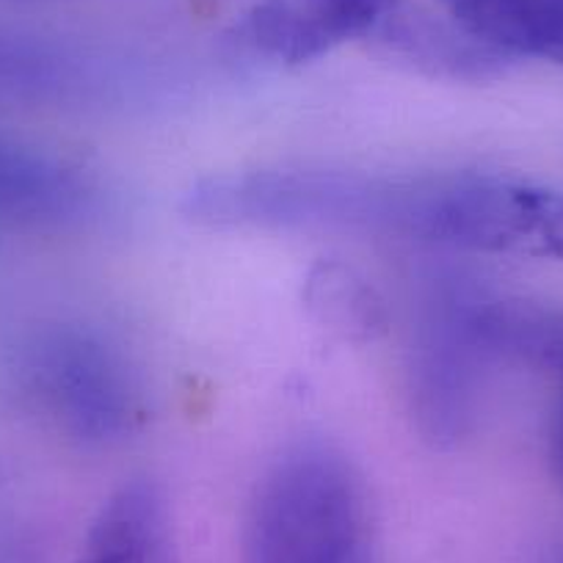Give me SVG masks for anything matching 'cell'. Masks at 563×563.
Listing matches in <instances>:
<instances>
[{
  "instance_id": "obj_10",
  "label": "cell",
  "mask_w": 563,
  "mask_h": 563,
  "mask_svg": "<svg viewBox=\"0 0 563 563\" xmlns=\"http://www.w3.org/2000/svg\"><path fill=\"white\" fill-rule=\"evenodd\" d=\"M467 34L503 58L563 67V0H442Z\"/></svg>"
},
{
  "instance_id": "obj_6",
  "label": "cell",
  "mask_w": 563,
  "mask_h": 563,
  "mask_svg": "<svg viewBox=\"0 0 563 563\" xmlns=\"http://www.w3.org/2000/svg\"><path fill=\"white\" fill-rule=\"evenodd\" d=\"M398 0H260L232 25L230 45L252 62L301 67L373 40Z\"/></svg>"
},
{
  "instance_id": "obj_3",
  "label": "cell",
  "mask_w": 563,
  "mask_h": 563,
  "mask_svg": "<svg viewBox=\"0 0 563 563\" xmlns=\"http://www.w3.org/2000/svg\"><path fill=\"white\" fill-rule=\"evenodd\" d=\"M406 241L563 260V191L492 175L417 177Z\"/></svg>"
},
{
  "instance_id": "obj_9",
  "label": "cell",
  "mask_w": 563,
  "mask_h": 563,
  "mask_svg": "<svg viewBox=\"0 0 563 563\" xmlns=\"http://www.w3.org/2000/svg\"><path fill=\"white\" fill-rule=\"evenodd\" d=\"M95 86L91 64L75 51L0 25V102L67 106L86 100Z\"/></svg>"
},
{
  "instance_id": "obj_4",
  "label": "cell",
  "mask_w": 563,
  "mask_h": 563,
  "mask_svg": "<svg viewBox=\"0 0 563 563\" xmlns=\"http://www.w3.org/2000/svg\"><path fill=\"white\" fill-rule=\"evenodd\" d=\"M23 378L36 406L86 445L124 440L144 415L133 365L91 329L56 327L36 334L23 356Z\"/></svg>"
},
{
  "instance_id": "obj_7",
  "label": "cell",
  "mask_w": 563,
  "mask_h": 563,
  "mask_svg": "<svg viewBox=\"0 0 563 563\" xmlns=\"http://www.w3.org/2000/svg\"><path fill=\"white\" fill-rule=\"evenodd\" d=\"M100 180L58 155L0 133V232H62L100 219Z\"/></svg>"
},
{
  "instance_id": "obj_1",
  "label": "cell",
  "mask_w": 563,
  "mask_h": 563,
  "mask_svg": "<svg viewBox=\"0 0 563 563\" xmlns=\"http://www.w3.org/2000/svg\"><path fill=\"white\" fill-rule=\"evenodd\" d=\"M243 563H373L365 484L340 448L307 440L271 464L249 503Z\"/></svg>"
},
{
  "instance_id": "obj_8",
  "label": "cell",
  "mask_w": 563,
  "mask_h": 563,
  "mask_svg": "<svg viewBox=\"0 0 563 563\" xmlns=\"http://www.w3.org/2000/svg\"><path fill=\"white\" fill-rule=\"evenodd\" d=\"M75 563H175L172 514L161 486L135 478L113 492Z\"/></svg>"
},
{
  "instance_id": "obj_14",
  "label": "cell",
  "mask_w": 563,
  "mask_h": 563,
  "mask_svg": "<svg viewBox=\"0 0 563 563\" xmlns=\"http://www.w3.org/2000/svg\"><path fill=\"white\" fill-rule=\"evenodd\" d=\"M547 563H563V547H561V550L552 552V558H550V561H547Z\"/></svg>"
},
{
  "instance_id": "obj_2",
  "label": "cell",
  "mask_w": 563,
  "mask_h": 563,
  "mask_svg": "<svg viewBox=\"0 0 563 563\" xmlns=\"http://www.w3.org/2000/svg\"><path fill=\"white\" fill-rule=\"evenodd\" d=\"M398 177L332 169H254L202 177L180 213L210 230H338L389 235Z\"/></svg>"
},
{
  "instance_id": "obj_12",
  "label": "cell",
  "mask_w": 563,
  "mask_h": 563,
  "mask_svg": "<svg viewBox=\"0 0 563 563\" xmlns=\"http://www.w3.org/2000/svg\"><path fill=\"white\" fill-rule=\"evenodd\" d=\"M305 305L318 323L345 340H373L384 329V305L351 265L321 263L305 282Z\"/></svg>"
},
{
  "instance_id": "obj_13",
  "label": "cell",
  "mask_w": 563,
  "mask_h": 563,
  "mask_svg": "<svg viewBox=\"0 0 563 563\" xmlns=\"http://www.w3.org/2000/svg\"><path fill=\"white\" fill-rule=\"evenodd\" d=\"M550 467L558 484L563 486V398L550 422Z\"/></svg>"
},
{
  "instance_id": "obj_11",
  "label": "cell",
  "mask_w": 563,
  "mask_h": 563,
  "mask_svg": "<svg viewBox=\"0 0 563 563\" xmlns=\"http://www.w3.org/2000/svg\"><path fill=\"white\" fill-rule=\"evenodd\" d=\"M373 42L417 67L451 78H489L508 62L467 34L456 20L442 23L431 14L415 12L404 0H398L387 20L378 25Z\"/></svg>"
},
{
  "instance_id": "obj_5",
  "label": "cell",
  "mask_w": 563,
  "mask_h": 563,
  "mask_svg": "<svg viewBox=\"0 0 563 563\" xmlns=\"http://www.w3.org/2000/svg\"><path fill=\"white\" fill-rule=\"evenodd\" d=\"M475 296L437 301L422 323L409 362L411 415L422 440L453 448L478 415L481 376L492 360L475 329Z\"/></svg>"
}]
</instances>
